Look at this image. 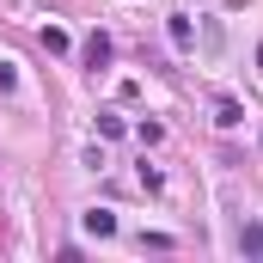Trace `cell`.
I'll return each instance as SVG.
<instances>
[{"label":"cell","instance_id":"cell-3","mask_svg":"<svg viewBox=\"0 0 263 263\" xmlns=\"http://www.w3.org/2000/svg\"><path fill=\"white\" fill-rule=\"evenodd\" d=\"M86 62H92V67L110 62V37H104V31H98V37H86Z\"/></svg>","mask_w":263,"mask_h":263},{"label":"cell","instance_id":"cell-5","mask_svg":"<svg viewBox=\"0 0 263 263\" xmlns=\"http://www.w3.org/2000/svg\"><path fill=\"white\" fill-rule=\"evenodd\" d=\"M43 49H49V55H62V49H67V31H62V25H43Z\"/></svg>","mask_w":263,"mask_h":263},{"label":"cell","instance_id":"cell-2","mask_svg":"<svg viewBox=\"0 0 263 263\" xmlns=\"http://www.w3.org/2000/svg\"><path fill=\"white\" fill-rule=\"evenodd\" d=\"M86 233L110 239V233H117V214H110V208H92V214H86Z\"/></svg>","mask_w":263,"mask_h":263},{"label":"cell","instance_id":"cell-1","mask_svg":"<svg viewBox=\"0 0 263 263\" xmlns=\"http://www.w3.org/2000/svg\"><path fill=\"white\" fill-rule=\"evenodd\" d=\"M214 123H220V129H239V123H245L239 98H227V92H220V98H214Z\"/></svg>","mask_w":263,"mask_h":263},{"label":"cell","instance_id":"cell-6","mask_svg":"<svg viewBox=\"0 0 263 263\" xmlns=\"http://www.w3.org/2000/svg\"><path fill=\"white\" fill-rule=\"evenodd\" d=\"M239 251H251V257H263V227H245V233H239Z\"/></svg>","mask_w":263,"mask_h":263},{"label":"cell","instance_id":"cell-8","mask_svg":"<svg viewBox=\"0 0 263 263\" xmlns=\"http://www.w3.org/2000/svg\"><path fill=\"white\" fill-rule=\"evenodd\" d=\"M257 67H263V49H257Z\"/></svg>","mask_w":263,"mask_h":263},{"label":"cell","instance_id":"cell-7","mask_svg":"<svg viewBox=\"0 0 263 263\" xmlns=\"http://www.w3.org/2000/svg\"><path fill=\"white\" fill-rule=\"evenodd\" d=\"M18 86V73H12V62H0V92H12Z\"/></svg>","mask_w":263,"mask_h":263},{"label":"cell","instance_id":"cell-4","mask_svg":"<svg viewBox=\"0 0 263 263\" xmlns=\"http://www.w3.org/2000/svg\"><path fill=\"white\" fill-rule=\"evenodd\" d=\"M165 31H172V43H178V49H190V18H184V12H172V25H165Z\"/></svg>","mask_w":263,"mask_h":263}]
</instances>
